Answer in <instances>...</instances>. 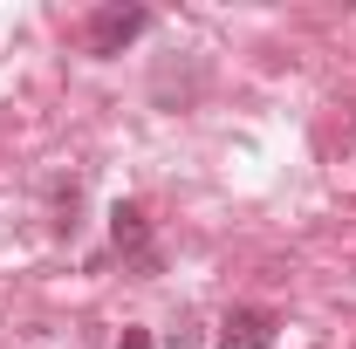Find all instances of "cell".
Listing matches in <instances>:
<instances>
[{
    "mask_svg": "<svg viewBox=\"0 0 356 349\" xmlns=\"http://www.w3.org/2000/svg\"><path fill=\"white\" fill-rule=\"evenodd\" d=\"M144 28H151V14H144V7H96V14H89V55H103V62H110V55H124Z\"/></svg>",
    "mask_w": 356,
    "mask_h": 349,
    "instance_id": "1",
    "label": "cell"
},
{
    "mask_svg": "<svg viewBox=\"0 0 356 349\" xmlns=\"http://www.w3.org/2000/svg\"><path fill=\"white\" fill-rule=\"evenodd\" d=\"M110 240H117V254H131L144 274L158 267V254H151V219H144V206L117 199V206H110Z\"/></svg>",
    "mask_w": 356,
    "mask_h": 349,
    "instance_id": "2",
    "label": "cell"
},
{
    "mask_svg": "<svg viewBox=\"0 0 356 349\" xmlns=\"http://www.w3.org/2000/svg\"><path fill=\"white\" fill-rule=\"evenodd\" d=\"M274 336H281L274 308H233L220 322V349H274Z\"/></svg>",
    "mask_w": 356,
    "mask_h": 349,
    "instance_id": "3",
    "label": "cell"
},
{
    "mask_svg": "<svg viewBox=\"0 0 356 349\" xmlns=\"http://www.w3.org/2000/svg\"><path fill=\"white\" fill-rule=\"evenodd\" d=\"M117 349H151V329H124V336H117Z\"/></svg>",
    "mask_w": 356,
    "mask_h": 349,
    "instance_id": "4",
    "label": "cell"
}]
</instances>
